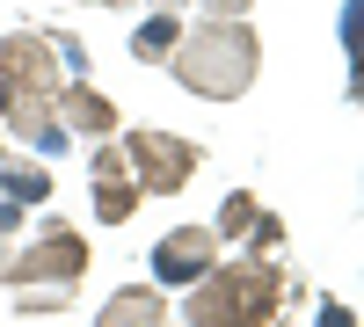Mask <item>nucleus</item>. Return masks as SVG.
Segmentation results:
<instances>
[{
	"instance_id": "nucleus-1",
	"label": "nucleus",
	"mask_w": 364,
	"mask_h": 327,
	"mask_svg": "<svg viewBox=\"0 0 364 327\" xmlns=\"http://www.w3.org/2000/svg\"><path fill=\"white\" fill-rule=\"evenodd\" d=\"M168 66H175V80L190 87V95H204V102H240V95L255 87V73H262V44H255L248 22H197V29H182V37H175Z\"/></svg>"
},
{
	"instance_id": "nucleus-2",
	"label": "nucleus",
	"mask_w": 364,
	"mask_h": 327,
	"mask_svg": "<svg viewBox=\"0 0 364 327\" xmlns=\"http://www.w3.org/2000/svg\"><path fill=\"white\" fill-rule=\"evenodd\" d=\"M277 306H284V277L248 255V262H226V270H204L190 284L182 320L190 327H277Z\"/></svg>"
},
{
	"instance_id": "nucleus-3",
	"label": "nucleus",
	"mask_w": 364,
	"mask_h": 327,
	"mask_svg": "<svg viewBox=\"0 0 364 327\" xmlns=\"http://www.w3.org/2000/svg\"><path fill=\"white\" fill-rule=\"evenodd\" d=\"M117 153H124V174L139 182V196H175V189L197 174V160H204L197 145L175 138V131H124Z\"/></svg>"
},
{
	"instance_id": "nucleus-4",
	"label": "nucleus",
	"mask_w": 364,
	"mask_h": 327,
	"mask_svg": "<svg viewBox=\"0 0 364 327\" xmlns=\"http://www.w3.org/2000/svg\"><path fill=\"white\" fill-rule=\"evenodd\" d=\"M87 277V240L73 226H44L37 233V248H15L8 262V284H44V291H66Z\"/></svg>"
},
{
	"instance_id": "nucleus-5",
	"label": "nucleus",
	"mask_w": 364,
	"mask_h": 327,
	"mask_svg": "<svg viewBox=\"0 0 364 327\" xmlns=\"http://www.w3.org/2000/svg\"><path fill=\"white\" fill-rule=\"evenodd\" d=\"M0 80L22 87V95H58V58L44 29H8L0 37Z\"/></svg>"
},
{
	"instance_id": "nucleus-6",
	"label": "nucleus",
	"mask_w": 364,
	"mask_h": 327,
	"mask_svg": "<svg viewBox=\"0 0 364 327\" xmlns=\"http://www.w3.org/2000/svg\"><path fill=\"white\" fill-rule=\"evenodd\" d=\"M204 270H219V233L211 226H175L154 240V284H197Z\"/></svg>"
},
{
	"instance_id": "nucleus-7",
	"label": "nucleus",
	"mask_w": 364,
	"mask_h": 327,
	"mask_svg": "<svg viewBox=\"0 0 364 327\" xmlns=\"http://www.w3.org/2000/svg\"><path fill=\"white\" fill-rule=\"evenodd\" d=\"M51 109H58V124H66V138H73V131H80V138H109V131H117V102L95 95L87 80H66V87L51 95Z\"/></svg>"
},
{
	"instance_id": "nucleus-8",
	"label": "nucleus",
	"mask_w": 364,
	"mask_h": 327,
	"mask_svg": "<svg viewBox=\"0 0 364 327\" xmlns=\"http://www.w3.org/2000/svg\"><path fill=\"white\" fill-rule=\"evenodd\" d=\"M0 124H8L22 145H37V153H58V145H66V124L51 116V95H15Z\"/></svg>"
},
{
	"instance_id": "nucleus-9",
	"label": "nucleus",
	"mask_w": 364,
	"mask_h": 327,
	"mask_svg": "<svg viewBox=\"0 0 364 327\" xmlns=\"http://www.w3.org/2000/svg\"><path fill=\"white\" fill-rule=\"evenodd\" d=\"M95 327H168L161 284H124V291H117V299L95 313Z\"/></svg>"
},
{
	"instance_id": "nucleus-10",
	"label": "nucleus",
	"mask_w": 364,
	"mask_h": 327,
	"mask_svg": "<svg viewBox=\"0 0 364 327\" xmlns=\"http://www.w3.org/2000/svg\"><path fill=\"white\" fill-rule=\"evenodd\" d=\"M87 182H95V218L102 226H124L139 211V182L132 174H87Z\"/></svg>"
},
{
	"instance_id": "nucleus-11",
	"label": "nucleus",
	"mask_w": 364,
	"mask_h": 327,
	"mask_svg": "<svg viewBox=\"0 0 364 327\" xmlns=\"http://www.w3.org/2000/svg\"><path fill=\"white\" fill-rule=\"evenodd\" d=\"M0 196H8V204H44L51 196V174L29 167V160H0Z\"/></svg>"
},
{
	"instance_id": "nucleus-12",
	"label": "nucleus",
	"mask_w": 364,
	"mask_h": 327,
	"mask_svg": "<svg viewBox=\"0 0 364 327\" xmlns=\"http://www.w3.org/2000/svg\"><path fill=\"white\" fill-rule=\"evenodd\" d=\"M175 37H182V15H161V8H154V15L139 22V37H132V58H146V66H154V58L175 51Z\"/></svg>"
},
{
	"instance_id": "nucleus-13",
	"label": "nucleus",
	"mask_w": 364,
	"mask_h": 327,
	"mask_svg": "<svg viewBox=\"0 0 364 327\" xmlns=\"http://www.w3.org/2000/svg\"><path fill=\"white\" fill-rule=\"evenodd\" d=\"M255 211H262V204H255L248 189H233V196L219 204V218H211V233H219V240H240V233L255 226Z\"/></svg>"
},
{
	"instance_id": "nucleus-14",
	"label": "nucleus",
	"mask_w": 364,
	"mask_h": 327,
	"mask_svg": "<svg viewBox=\"0 0 364 327\" xmlns=\"http://www.w3.org/2000/svg\"><path fill=\"white\" fill-rule=\"evenodd\" d=\"M197 22H248V0H197Z\"/></svg>"
},
{
	"instance_id": "nucleus-15",
	"label": "nucleus",
	"mask_w": 364,
	"mask_h": 327,
	"mask_svg": "<svg viewBox=\"0 0 364 327\" xmlns=\"http://www.w3.org/2000/svg\"><path fill=\"white\" fill-rule=\"evenodd\" d=\"M87 174H124V153H117V145H95V160H87Z\"/></svg>"
},
{
	"instance_id": "nucleus-16",
	"label": "nucleus",
	"mask_w": 364,
	"mask_h": 327,
	"mask_svg": "<svg viewBox=\"0 0 364 327\" xmlns=\"http://www.w3.org/2000/svg\"><path fill=\"white\" fill-rule=\"evenodd\" d=\"M321 327H350V313L343 306H321Z\"/></svg>"
},
{
	"instance_id": "nucleus-17",
	"label": "nucleus",
	"mask_w": 364,
	"mask_h": 327,
	"mask_svg": "<svg viewBox=\"0 0 364 327\" xmlns=\"http://www.w3.org/2000/svg\"><path fill=\"white\" fill-rule=\"evenodd\" d=\"M15 95H22V87H8V80H0V116H8V102H15Z\"/></svg>"
},
{
	"instance_id": "nucleus-18",
	"label": "nucleus",
	"mask_w": 364,
	"mask_h": 327,
	"mask_svg": "<svg viewBox=\"0 0 364 327\" xmlns=\"http://www.w3.org/2000/svg\"><path fill=\"white\" fill-rule=\"evenodd\" d=\"M0 160H8V145H0Z\"/></svg>"
}]
</instances>
